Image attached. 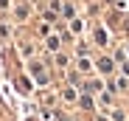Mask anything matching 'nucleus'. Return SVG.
I'll return each mask as SVG.
<instances>
[{
    "label": "nucleus",
    "mask_w": 129,
    "mask_h": 121,
    "mask_svg": "<svg viewBox=\"0 0 129 121\" xmlns=\"http://www.w3.org/2000/svg\"><path fill=\"white\" fill-rule=\"evenodd\" d=\"M31 73H34V79H37L39 85H45V82H48V73H45V68H42L39 62H31Z\"/></svg>",
    "instance_id": "nucleus-1"
},
{
    "label": "nucleus",
    "mask_w": 129,
    "mask_h": 121,
    "mask_svg": "<svg viewBox=\"0 0 129 121\" xmlns=\"http://www.w3.org/2000/svg\"><path fill=\"white\" fill-rule=\"evenodd\" d=\"M95 65H98V70H101L104 76H110V73H112V68H115V62H112L110 56H101V59H98Z\"/></svg>",
    "instance_id": "nucleus-2"
},
{
    "label": "nucleus",
    "mask_w": 129,
    "mask_h": 121,
    "mask_svg": "<svg viewBox=\"0 0 129 121\" xmlns=\"http://www.w3.org/2000/svg\"><path fill=\"white\" fill-rule=\"evenodd\" d=\"M107 39H110L107 31H104V28H95V42H98V45H107Z\"/></svg>",
    "instance_id": "nucleus-3"
},
{
    "label": "nucleus",
    "mask_w": 129,
    "mask_h": 121,
    "mask_svg": "<svg viewBox=\"0 0 129 121\" xmlns=\"http://www.w3.org/2000/svg\"><path fill=\"white\" fill-rule=\"evenodd\" d=\"M90 68H93V62H90L87 56H81V59H79V70H84V73H87Z\"/></svg>",
    "instance_id": "nucleus-4"
},
{
    "label": "nucleus",
    "mask_w": 129,
    "mask_h": 121,
    "mask_svg": "<svg viewBox=\"0 0 129 121\" xmlns=\"http://www.w3.org/2000/svg\"><path fill=\"white\" fill-rule=\"evenodd\" d=\"M48 51H59V37H48Z\"/></svg>",
    "instance_id": "nucleus-5"
},
{
    "label": "nucleus",
    "mask_w": 129,
    "mask_h": 121,
    "mask_svg": "<svg viewBox=\"0 0 129 121\" xmlns=\"http://www.w3.org/2000/svg\"><path fill=\"white\" fill-rule=\"evenodd\" d=\"M81 28H84V23H81V20H73V23H70V31H73V34H79Z\"/></svg>",
    "instance_id": "nucleus-6"
},
{
    "label": "nucleus",
    "mask_w": 129,
    "mask_h": 121,
    "mask_svg": "<svg viewBox=\"0 0 129 121\" xmlns=\"http://www.w3.org/2000/svg\"><path fill=\"white\" fill-rule=\"evenodd\" d=\"M17 85H20V90H23V93H28V90H31V85H28V79H20Z\"/></svg>",
    "instance_id": "nucleus-7"
},
{
    "label": "nucleus",
    "mask_w": 129,
    "mask_h": 121,
    "mask_svg": "<svg viewBox=\"0 0 129 121\" xmlns=\"http://www.w3.org/2000/svg\"><path fill=\"white\" fill-rule=\"evenodd\" d=\"M28 14V6H17V17H25Z\"/></svg>",
    "instance_id": "nucleus-8"
},
{
    "label": "nucleus",
    "mask_w": 129,
    "mask_h": 121,
    "mask_svg": "<svg viewBox=\"0 0 129 121\" xmlns=\"http://www.w3.org/2000/svg\"><path fill=\"white\" fill-rule=\"evenodd\" d=\"M123 73H126V76H129V62H123Z\"/></svg>",
    "instance_id": "nucleus-9"
}]
</instances>
